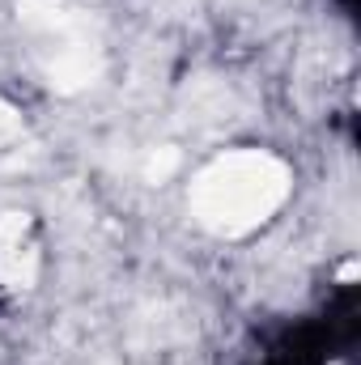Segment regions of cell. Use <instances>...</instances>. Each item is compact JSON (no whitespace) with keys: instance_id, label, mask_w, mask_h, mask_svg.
I'll use <instances>...</instances> for the list:
<instances>
[{"instance_id":"cell-4","label":"cell","mask_w":361,"mask_h":365,"mask_svg":"<svg viewBox=\"0 0 361 365\" xmlns=\"http://www.w3.org/2000/svg\"><path fill=\"white\" fill-rule=\"evenodd\" d=\"M175 170H179V149H171V145H162V149L145 162V179L149 182H166Z\"/></svg>"},{"instance_id":"cell-1","label":"cell","mask_w":361,"mask_h":365,"mask_svg":"<svg viewBox=\"0 0 361 365\" xmlns=\"http://www.w3.org/2000/svg\"><path fill=\"white\" fill-rule=\"evenodd\" d=\"M293 191L289 166L264 149H234L208 162L191 182V212L217 238H243L268 225Z\"/></svg>"},{"instance_id":"cell-5","label":"cell","mask_w":361,"mask_h":365,"mask_svg":"<svg viewBox=\"0 0 361 365\" xmlns=\"http://www.w3.org/2000/svg\"><path fill=\"white\" fill-rule=\"evenodd\" d=\"M17 136H21V115H17V106L0 102V149H4V145H13Z\"/></svg>"},{"instance_id":"cell-3","label":"cell","mask_w":361,"mask_h":365,"mask_svg":"<svg viewBox=\"0 0 361 365\" xmlns=\"http://www.w3.org/2000/svg\"><path fill=\"white\" fill-rule=\"evenodd\" d=\"M17 9H21V21L34 26V30H60V26H68L64 0H17Z\"/></svg>"},{"instance_id":"cell-2","label":"cell","mask_w":361,"mask_h":365,"mask_svg":"<svg viewBox=\"0 0 361 365\" xmlns=\"http://www.w3.org/2000/svg\"><path fill=\"white\" fill-rule=\"evenodd\" d=\"M98 73H102V60H98V51L86 47V43H73V47H64L56 60H51V68H47V77H51V86L60 93H81L90 90L93 81H98Z\"/></svg>"}]
</instances>
